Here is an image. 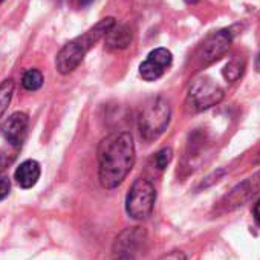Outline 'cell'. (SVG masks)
<instances>
[{
	"instance_id": "6da1fadb",
	"label": "cell",
	"mask_w": 260,
	"mask_h": 260,
	"mask_svg": "<svg viewBox=\"0 0 260 260\" xmlns=\"http://www.w3.org/2000/svg\"><path fill=\"white\" fill-rule=\"evenodd\" d=\"M135 143L128 132H115L98 146V178L103 188L113 190L122 184L135 166Z\"/></svg>"
},
{
	"instance_id": "7a4b0ae2",
	"label": "cell",
	"mask_w": 260,
	"mask_h": 260,
	"mask_svg": "<svg viewBox=\"0 0 260 260\" xmlns=\"http://www.w3.org/2000/svg\"><path fill=\"white\" fill-rule=\"evenodd\" d=\"M116 25L113 17L101 19L95 26L83 32L81 36L75 37L74 40L68 42L55 58V68L61 75H68L74 72L81 61L84 60L86 54L101 40L107 36V32Z\"/></svg>"
},
{
	"instance_id": "3957f363",
	"label": "cell",
	"mask_w": 260,
	"mask_h": 260,
	"mask_svg": "<svg viewBox=\"0 0 260 260\" xmlns=\"http://www.w3.org/2000/svg\"><path fill=\"white\" fill-rule=\"evenodd\" d=\"M156 202V190L149 179L140 178L130 187L125 198V211L135 220H146L152 216Z\"/></svg>"
},
{
	"instance_id": "277c9868",
	"label": "cell",
	"mask_w": 260,
	"mask_h": 260,
	"mask_svg": "<svg viewBox=\"0 0 260 260\" xmlns=\"http://www.w3.org/2000/svg\"><path fill=\"white\" fill-rule=\"evenodd\" d=\"M172 110L164 98H156L143 110L140 116V132L146 141H153L159 138L170 124Z\"/></svg>"
},
{
	"instance_id": "5b68a950",
	"label": "cell",
	"mask_w": 260,
	"mask_h": 260,
	"mask_svg": "<svg viewBox=\"0 0 260 260\" xmlns=\"http://www.w3.org/2000/svg\"><path fill=\"white\" fill-rule=\"evenodd\" d=\"M223 89L214 80L208 77H201L191 83L187 93V101L193 110L202 112L219 104L223 100Z\"/></svg>"
},
{
	"instance_id": "8992f818",
	"label": "cell",
	"mask_w": 260,
	"mask_h": 260,
	"mask_svg": "<svg viewBox=\"0 0 260 260\" xmlns=\"http://www.w3.org/2000/svg\"><path fill=\"white\" fill-rule=\"evenodd\" d=\"M260 193V172L254 173L252 176L246 178L240 184H237L230 193H226L219 202L214 211L217 214L230 213L242 205H245L249 199Z\"/></svg>"
},
{
	"instance_id": "52a82bcc",
	"label": "cell",
	"mask_w": 260,
	"mask_h": 260,
	"mask_svg": "<svg viewBox=\"0 0 260 260\" xmlns=\"http://www.w3.org/2000/svg\"><path fill=\"white\" fill-rule=\"evenodd\" d=\"M172 61H173L172 52L166 48H158L152 51L146 58V61L140 64V75L146 81H156L166 74Z\"/></svg>"
},
{
	"instance_id": "ba28073f",
	"label": "cell",
	"mask_w": 260,
	"mask_h": 260,
	"mask_svg": "<svg viewBox=\"0 0 260 260\" xmlns=\"http://www.w3.org/2000/svg\"><path fill=\"white\" fill-rule=\"evenodd\" d=\"M231 42H233V37H231V32L228 29L213 32L202 43V46L199 49V57L205 63L216 61V60H219L222 55H225L228 52V49L231 46Z\"/></svg>"
},
{
	"instance_id": "9c48e42d",
	"label": "cell",
	"mask_w": 260,
	"mask_h": 260,
	"mask_svg": "<svg viewBox=\"0 0 260 260\" xmlns=\"http://www.w3.org/2000/svg\"><path fill=\"white\" fill-rule=\"evenodd\" d=\"M29 118L23 112H16L11 116H8L0 127V132H2L4 138L14 147H19L25 137H26V130H28Z\"/></svg>"
},
{
	"instance_id": "30bf717a",
	"label": "cell",
	"mask_w": 260,
	"mask_h": 260,
	"mask_svg": "<svg viewBox=\"0 0 260 260\" xmlns=\"http://www.w3.org/2000/svg\"><path fill=\"white\" fill-rule=\"evenodd\" d=\"M40 175H42L40 164L34 159H28V161H23L17 167L14 173V179L19 184V187L28 190V188H32L39 182Z\"/></svg>"
},
{
	"instance_id": "8fae6325",
	"label": "cell",
	"mask_w": 260,
	"mask_h": 260,
	"mask_svg": "<svg viewBox=\"0 0 260 260\" xmlns=\"http://www.w3.org/2000/svg\"><path fill=\"white\" fill-rule=\"evenodd\" d=\"M134 40V32L128 26L121 25V26H113L107 36L104 37L106 42V49L109 51H119V49H125Z\"/></svg>"
},
{
	"instance_id": "7c38bea8",
	"label": "cell",
	"mask_w": 260,
	"mask_h": 260,
	"mask_svg": "<svg viewBox=\"0 0 260 260\" xmlns=\"http://www.w3.org/2000/svg\"><path fill=\"white\" fill-rule=\"evenodd\" d=\"M143 231L140 228H132V230H127L124 231L118 239H116V248L119 251V255L121 254H127L130 255L128 252H132L143 240Z\"/></svg>"
},
{
	"instance_id": "4fadbf2b",
	"label": "cell",
	"mask_w": 260,
	"mask_h": 260,
	"mask_svg": "<svg viewBox=\"0 0 260 260\" xmlns=\"http://www.w3.org/2000/svg\"><path fill=\"white\" fill-rule=\"evenodd\" d=\"M14 89H16V83L14 80L8 78V80H4L0 83V118H2L13 100V95H14Z\"/></svg>"
},
{
	"instance_id": "5bb4252c",
	"label": "cell",
	"mask_w": 260,
	"mask_h": 260,
	"mask_svg": "<svg viewBox=\"0 0 260 260\" xmlns=\"http://www.w3.org/2000/svg\"><path fill=\"white\" fill-rule=\"evenodd\" d=\"M243 69H245V61L243 60H239V58H233L222 69V75H223V78L226 81L233 83V81H237L242 77Z\"/></svg>"
},
{
	"instance_id": "9a60e30c",
	"label": "cell",
	"mask_w": 260,
	"mask_h": 260,
	"mask_svg": "<svg viewBox=\"0 0 260 260\" xmlns=\"http://www.w3.org/2000/svg\"><path fill=\"white\" fill-rule=\"evenodd\" d=\"M22 86L26 90H29V92L39 90L43 86V74L39 69H29V71H26L23 74V78H22Z\"/></svg>"
},
{
	"instance_id": "2e32d148",
	"label": "cell",
	"mask_w": 260,
	"mask_h": 260,
	"mask_svg": "<svg viewBox=\"0 0 260 260\" xmlns=\"http://www.w3.org/2000/svg\"><path fill=\"white\" fill-rule=\"evenodd\" d=\"M172 158H173L172 149H170V147H166V149L159 150V152L155 155V166H156L159 170H164V169L170 164Z\"/></svg>"
},
{
	"instance_id": "e0dca14e",
	"label": "cell",
	"mask_w": 260,
	"mask_h": 260,
	"mask_svg": "<svg viewBox=\"0 0 260 260\" xmlns=\"http://www.w3.org/2000/svg\"><path fill=\"white\" fill-rule=\"evenodd\" d=\"M11 190V184L8 178H0V201H4Z\"/></svg>"
},
{
	"instance_id": "ac0fdd59",
	"label": "cell",
	"mask_w": 260,
	"mask_h": 260,
	"mask_svg": "<svg viewBox=\"0 0 260 260\" xmlns=\"http://www.w3.org/2000/svg\"><path fill=\"white\" fill-rule=\"evenodd\" d=\"M159 260H187V255L182 251H172V252L162 255Z\"/></svg>"
},
{
	"instance_id": "d6986e66",
	"label": "cell",
	"mask_w": 260,
	"mask_h": 260,
	"mask_svg": "<svg viewBox=\"0 0 260 260\" xmlns=\"http://www.w3.org/2000/svg\"><path fill=\"white\" fill-rule=\"evenodd\" d=\"M252 216H254V220L257 222V225H260V199L255 202V205L252 208Z\"/></svg>"
},
{
	"instance_id": "ffe728a7",
	"label": "cell",
	"mask_w": 260,
	"mask_h": 260,
	"mask_svg": "<svg viewBox=\"0 0 260 260\" xmlns=\"http://www.w3.org/2000/svg\"><path fill=\"white\" fill-rule=\"evenodd\" d=\"M95 0H78V4H80V7L81 8H86V7H89L90 4H93Z\"/></svg>"
},
{
	"instance_id": "44dd1931",
	"label": "cell",
	"mask_w": 260,
	"mask_h": 260,
	"mask_svg": "<svg viewBox=\"0 0 260 260\" xmlns=\"http://www.w3.org/2000/svg\"><path fill=\"white\" fill-rule=\"evenodd\" d=\"M115 260H134V257L132 255H127V254H121L118 258H115Z\"/></svg>"
},
{
	"instance_id": "7402d4cb",
	"label": "cell",
	"mask_w": 260,
	"mask_h": 260,
	"mask_svg": "<svg viewBox=\"0 0 260 260\" xmlns=\"http://www.w3.org/2000/svg\"><path fill=\"white\" fill-rule=\"evenodd\" d=\"M255 69L260 72V54H258V57H257V60H255Z\"/></svg>"
},
{
	"instance_id": "603a6c76",
	"label": "cell",
	"mask_w": 260,
	"mask_h": 260,
	"mask_svg": "<svg viewBox=\"0 0 260 260\" xmlns=\"http://www.w3.org/2000/svg\"><path fill=\"white\" fill-rule=\"evenodd\" d=\"M185 2H187V4H196L198 0H185Z\"/></svg>"
},
{
	"instance_id": "cb8c5ba5",
	"label": "cell",
	"mask_w": 260,
	"mask_h": 260,
	"mask_svg": "<svg viewBox=\"0 0 260 260\" xmlns=\"http://www.w3.org/2000/svg\"><path fill=\"white\" fill-rule=\"evenodd\" d=\"M2 2H4V0H0V4H2Z\"/></svg>"
}]
</instances>
